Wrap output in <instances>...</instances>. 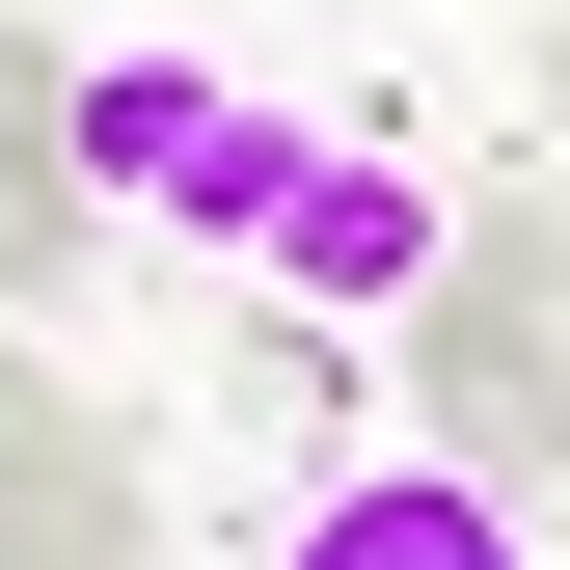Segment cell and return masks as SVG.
I'll list each match as a JSON object with an SVG mask.
<instances>
[{
    "instance_id": "1",
    "label": "cell",
    "mask_w": 570,
    "mask_h": 570,
    "mask_svg": "<svg viewBox=\"0 0 570 570\" xmlns=\"http://www.w3.org/2000/svg\"><path fill=\"white\" fill-rule=\"evenodd\" d=\"M82 190L164 218V245H245V272H272V218L326 190V136L245 109V82H190V55H82Z\"/></svg>"
},
{
    "instance_id": "2",
    "label": "cell",
    "mask_w": 570,
    "mask_h": 570,
    "mask_svg": "<svg viewBox=\"0 0 570 570\" xmlns=\"http://www.w3.org/2000/svg\"><path fill=\"white\" fill-rule=\"evenodd\" d=\"M407 407H435L462 489H570V326L489 299V272H435V299H407Z\"/></svg>"
},
{
    "instance_id": "3",
    "label": "cell",
    "mask_w": 570,
    "mask_h": 570,
    "mask_svg": "<svg viewBox=\"0 0 570 570\" xmlns=\"http://www.w3.org/2000/svg\"><path fill=\"white\" fill-rule=\"evenodd\" d=\"M136 543H164V462L0 326V570H136Z\"/></svg>"
},
{
    "instance_id": "4",
    "label": "cell",
    "mask_w": 570,
    "mask_h": 570,
    "mask_svg": "<svg viewBox=\"0 0 570 570\" xmlns=\"http://www.w3.org/2000/svg\"><path fill=\"white\" fill-rule=\"evenodd\" d=\"M435 272H462V190L381 164V136H326V190L272 218V299H299V326H407Z\"/></svg>"
},
{
    "instance_id": "5",
    "label": "cell",
    "mask_w": 570,
    "mask_h": 570,
    "mask_svg": "<svg viewBox=\"0 0 570 570\" xmlns=\"http://www.w3.org/2000/svg\"><path fill=\"white\" fill-rule=\"evenodd\" d=\"M272 570H543V543H517V489H462V462H326L299 517H272Z\"/></svg>"
},
{
    "instance_id": "6",
    "label": "cell",
    "mask_w": 570,
    "mask_h": 570,
    "mask_svg": "<svg viewBox=\"0 0 570 570\" xmlns=\"http://www.w3.org/2000/svg\"><path fill=\"white\" fill-rule=\"evenodd\" d=\"M55 245H82V55L0 28V299H55Z\"/></svg>"
},
{
    "instance_id": "7",
    "label": "cell",
    "mask_w": 570,
    "mask_h": 570,
    "mask_svg": "<svg viewBox=\"0 0 570 570\" xmlns=\"http://www.w3.org/2000/svg\"><path fill=\"white\" fill-rule=\"evenodd\" d=\"M462 272H489V299H543V326H570V190H489V218H462Z\"/></svg>"
},
{
    "instance_id": "8",
    "label": "cell",
    "mask_w": 570,
    "mask_h": 570,
    "mask_svg": "<svg viewBox=\"0 0 570 570\" xmlns=\"http://www.w3.org/2000/svg\"><path fill=\"white\" fill-rule=\"evenodd\" d=\"M543 136H570V28H543Z\"/></svg>"
}]
</instances>
